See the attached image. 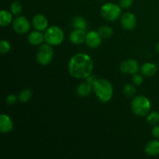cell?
<instances>
[{"instance_id":"1","label":"cell","mask_w":159,"mask_h":159,"mask_svg":"<svg viewBox=\"0 0 159 159\" xmlns=\"http://www.w3.org/2000/svg\"><path fill=\"white\" fill-rule=\"evenodd\" d=\"M93 67V61L89 55L85 53H78L70 60L68 71L75 79H85L92 74Z\"/></svg>"},{"instance_id":"2","label":"cell","mask_w":159,"mask_h":159,"mask_svg":"<svg viewBox=\"0 0 159 159\" xmlns=\"http://www.w3.org/2000/svg\"><path fill=\"white\" fill-rule=\"evenodd\" d=\"M93 86L99 101L107 103L111 100L113 95V88L109 81L104 79H98Z\"/></svg>"},{"instance_id":"3","label":"cell","mask_w":159,"mask_h":159,"mask_svg":"<svg viewBox=\"0 0 159 159\" xmlns=\"http://www.w3.org/2000/svg\"><path fill=\"white\" fill-rule=\"evenodd\" d=\"M152 107L150 100L146 96H138L131 102V110L137 116H147Z\"/></svg>"},{"instance_id":"4","label":"cell","mask_w":159,"mask_h":159,"mask_svg":"<svg viewBox=\"0 0 159 159\" xmlns=\"http://www.w3.org/2000/svg\"><path fill=\"white\" fill-rule=\"evenodd\" d=\"M65 39V34L61 27L57 26H51L44 32V40L51 46H58Z\"/></svg>"},{"instance_id":"5","label":"cell","mask_w":159,"mask_h":159,"mask_svg":"<svg viewBox=\"0 0 159 159\" xmlns=\"http://www.w3.org/2000/svg\"><path fill=\"white\" fill-rule=\"evenodd\" d=\"M122 8L118 5L112 2H107L101 7L100 13L102 18L107 21H116L121 16Z\"/></svg>"},{"instance_id":"6","label":"cell","mask_w":159,"mask_h":159,"mask_svg":"<svg viewBox=\"0 0 159 159\" xmlns=\"http://www.w3.org/2000/svg\"><path fill=\"white\" fill-rule=\"evenodd\" d=\"M36 58H37V62L40 65H49L54 58V50H53L52 46L47 43L40 45L37 51Z\"/></svg>"},{"instance_id":"7","label":"cell","mask_w":159,"mask_h":159,"mask_svg":"<svg viewBox=\"0 0 159 159\" xmlns=\"http://www.w3.org/2000/svg\"><path fill=\"white\" fill-rule=\"evenodd\" d=\"M139 69V63L133 58L123 61L120 65V70L124 75H134L138 72Z\"/></svg>"},{"instance_id":"8","label":"cell","mask_w":159,"mask_h":159,"mask_svg":"<svg viewBox=\"0 0 159 159\" xmlns=\"http://www.w3.org/2000/svg\"><path fill=\"white\" fill-rule=\"evenodd\" d=\"M13 29L17 34H25L28 33L30 29V23L27 18L23 16H18L12 23Z\"/></svg>"},{"instance_id":"9","label":"cell","mask_w":159,"mask_h":159,"mask_svg":"<svg viewBox=\"0 0 159 159\" xmlns=\"http://www.w3.org/2000/svg\"><path fill=\"white\" fill-rule=\"evenodd\" d=\"M120 23L123 29L126 30H133L137 26L136 16L132 12H124L120 16Z\"/></svg>"},{"instance_id":"10","label":"cell","mask_w":159,"mask_h":159,"mask_svg":"<svg viewBox=\"0 0 159 159\" xmlns=\"http://www.w3.org/2000/svg\"><path fill=\"white\" fill-rule=\"evenodd\" d=\"M85 43L89 48H97L102 43V37L98 31H89L86 34Z\"/></svg>"},{"instance_id":"11","label":"cell","mask_w":159,"mask_h":159,"mask_svg":"<svg viewBox=\"0 0 159 159\" xmlns=\"http://www.w3.org/2000/svg\"><path fill=\"white\" fill-rule=\"evenodd\" d=\"M32 23L36 30L42 32L48 28V20L43 14H36L33 18Z\"/></svg>"},{"instance_id":"12","label":"cell","mask_w":159,"mask_h":159,"mask_svg":"<svg viewBox=\"0 0 159 159\" xmlns=\"http://www.w3.org/2000/svg\"><path fill=\"white\" fill-rule=\"evenodd\" d=\"M13 130V122L12 119L6 114L0 115V131L2 134H7Z\"/></svg>"},{"instance_id":"13","label":"cell","mask_w":159,"mask_h":159,"mask_svg":"<svg viewBox=\"0 0 159 159\" xmlns=\"http://www.w3.org/2000/svg\"><path fill=\"white\" fill-rule=\"evenodd\" d=\"M86 37L85 30L75 29L70 34V41L75 45H79L84 43Z\"/></svg>"},{"instance_id":"14","label":"cell","mask_w":159,"mask_h":159,"mask_svg":"<svg viewBox=\"0 0 159 159\" xmlns=\"http://www.w3.org/2000/svg\"><path fill=\"white\" fill-rule=\"evenodd\" d=\"M27 39L30 44L33 45V46H37V45L41 44L44 40V34H43L41 31L39 30L32 31L28 35Z\"/></svg>"},{"instance_id":"15","label":"cell","mask_w":159,"mask_h":159,"mask_svg":"<svg viewBox=\"0 0 159 159\" xmlns=\"http://www.w3.org/2000/svg\"><path fill=\"white\" fill-rule=\"evenodd\" d=\"M141 72L143 75L147 76V77H152L156 75L157 71H158V68H157L156 65L152 62H146L144 65H141Z\"/></svg>"},{"instance_id":"16","label":"cell","mask_w":159,"mask_h":159,"mask_svg":"<svg viewBox=\"0 0 159 159\" xmlns=\"http://www.w3.org/2000/svg\"><path fill=\"white\" fill-rule=\"evenodd\" d=\"M145 152L149 156H158L159 155V141L152 140L149 141L145 147Z\"/></svg>"},{"instance_id":"17","label":"cell","mask_w":159,"mask_h":159,"mask_svg":"<svg viewBox=\"0 0 159 159\" xmlns=\"http://www.w3.org/2000/svg\"><path fill=\"white\" fill-rule=\"evenodd\" d=\"M93 85H90L89 82H82V83L79 84L77 87V94L80 97H87L89 96L92 93V89H93Z\"/></svg>"},{"instance_id":"18","label":"cell","mask_w":159,"mask_h":159,"mask_svg":"<svg viewBox=\"0 0 159 159\" xmlns=\"http://www.w3.org/2000/svg\"><path fill=\"white\" fill-rule=\"evenodd\" d=\"M12 15L11 11L2 10L0 12V25L2 26H7L12 23Z\"/></svg>"},{"instance_id":"19","label":"cell","mask_w":159,"mask_h":159,"mask_svg":"<svg viewBox=\"0 0 159 159\" xmlns=\"http://www.w3.org/2000/svg\"><path fill=\"white\" fill-rule=\"evenodd\" d=\"M72 26L75 29L82 30H86L87 29L86 21L82 16L75 17L72 20Z\"/></svg>"},{"instance_id":"20","label":"cell","mask_w":159,"mask_h":159,"mask_svg":"<svg viewBox=\"0 0 159 159\" xmlns=\"http://www.w3.org/2000/svg\"><path fill=\"white\" fill-rule=\"evenodd\" d=\"M98 32L100 34L102 38L104 39H108L112 37L113 34V30L110 26H100L98 30Z\"/></svg>"},{"instance_id":"21","label":"cell","mask_w":159,"mask_h":159,"mask_svg":"<svg viewBox=\"0 0 159 159\" xmlns=\"http://www.w3.org/2000/svg\"><path fill=\"white\" fill-rule=\"evenodd\" d=\"M32 91L30 89H23L19 94V100L22 102H26L32 97Z\"/></svg>"},{"instance_id":"22","label":"cell","mask_w":159,"mask_h":159,"mask_svg":"<svg viewBox=\"0 0 159 159\" xmlns=\"http://www.w3.org/2000/svg\"><path fill=\"white\" fill-rule=\"evenodd\" d=\"M147 121L148 124L153 126L159 124V113L157 111H152L147 115Z\"/></svg>"},{"instance_id":"23","label":"cell","mask_w":159,"mask_h":159,"mask_svg":"<svg viewBox=\"0 0 159 159\" xmlns=\"http://www.w3.org/2000/svg\"><path fill=\"white\" fill-rule=\"evenodd\" d=\"M10 11L14 16H20L23 11V6L21 2L19 1L13 2L10 6Z\"/></svg>"},{"instance_id":"24","label":"cell","mask_w":159,"mask_h":159,"mask_svg":"<svg viewBox=\"0 0 159 159\" xmlns=\"http://www.w3.org/2000/svg\"><path fill=\"white\" fill-rule=\"evenodd\" d=\"M123 91L127 97H133L136 93V89L132 84L127 83L124 86Z\"/></svg>"},{"instance_id":"25","label":"cell","mask_w":159,"mask_h":159,"mask_svg":"<svg viewBox=\"0 0 159 159\" xmlns=\"http://www.w3.org/2000/svg\"><path fill=\"white\" fill-rule=\"evenodd\" d=\"M10 43L8 40H2L0 41V53L2 54H6L10 50Z\"/></svg>"},{"instance_id":"26","label":"cell","mask_w":159,"mask_h":159,"mask_svg":"<svg viewBox=\"0 0 159 159\" xmlns=\"http://www.w3.org/2000/svg\"><path fill=\"white\" fill-rule=\"evenodd\" d=\"M132 82H133V83L135 85L139 86V85H141V84L143 83V82H144L143 76L141 75L138 74V73L133 75V77H132Z\"/></svg>"},{"instance_id":"27","label":"cell","mask_w":159,"mask_h":159,"mask_svg":"<svg viewBox=\"0 0 159 159\" xmlns=\"http://www.w3.org/2000/svg\"><path fill=\"white\" fill-rule=\"evenodd\" d=\"M134 3V0H120L119 6L122 9H128L131 7Z\"/></svg>"},{"instance_id":"28","label":"cell","mask_w":159,"mask_h":159,"mask_svg":"<svg viewBox=\"0 0 159 159\" xmlns=\"http://www.w3.org/2000/svg\"><path fill=\"white\" fill-rule=\"evenodd\" d=\"M19 98L17 97L16 96L13 94H10L6 97V103L8 105H14V104L16 103L17 100H18Z\"/></svg>"},{"instance_id":"29","label":"cell","mask_w":159,"mask_h":159,"mask_svg":"<svg viewBox=\"0 0 159 159\" xmlns=\"http://www.w3.org/2000/svg\"><path fill=\"white\" fill-rule=\"evenodd\" d=\"M86 81H87V82H89V83L90 84V85H94V83L95 82H96V81L97 80V78H96V75H90L89 76H88V77L86 78Z\"/></svg>"},{"instance_id":"30","label":"cell","mask_w":159,"mask_h":159,"mask_svg":"<svg viewBox=\"0 0 159 159\" xmlns=\"http://www.w3.org/2000/svg\"><path fill=\"white\" fill-rule=\"evenodd\" d=\"M152 136L156 139H159V126L156 125L152 129Z\"/></svg>"},{"instance_id":"31","label":"cell","mask_w":159,"mask_h":159,"mask_svg":"<svg viewBox=\"0 0 159 159\" xmlns=\"http://www.w3.org/2000/svg\"><path fill=\"white\" fill-rule=\"evenodd\" d=\"M156 48L157 52H158V54H159V42H158V43H157V44H156V48Z\"/></svg>"}]
</instances>
